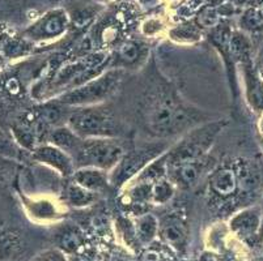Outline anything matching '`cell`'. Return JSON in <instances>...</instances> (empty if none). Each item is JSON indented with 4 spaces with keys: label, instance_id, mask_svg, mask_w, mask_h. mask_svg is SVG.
<instances>
[{
    "label": "cell",
    "instance_id": "cell-24",
    "mask_svg": "<svg viewBox=\"0 0 263 261\" xmlns=\"http://www.w3.org/2000/svg\"><path fill=\"white\" fill-rule=\"evenodd\" d=\"M30 261H66L63 253L58 250H46L38 253Z\"/></svg>",
    "mask_w": 263,
    "mask_h": 261
},
{
    "label": "cell",
    "instance_id": "cell-10",
    "mask_svg": "<svg viewBox=\"0 0 263 261\" xmlns=\"http://www.w3.org/2000/svg\"><path fill=\"white\" fill-rule=\"evenodd\" d=\"M168 167L174 184L182 188H191L195 186L202 174L200 161H186L181 164L169 165Z\"/></svg>",
    "mask_w": 263,
    "mask_h": 261
},
{
    "label": "cell",
    "instance_id": "cell-19",
    "mask_svg": "<svg viewBox=\"0 0 263 261\" xmlns=\"http://www.w3.org/2000/svg\"><path fill=\"white\" fill-rule=\"evenodd\" d=\"M21 239L13 233L0 234V255L3 257H11L20 251Z\"/></svg>",
    "mask_w": 263,
    "mask_h": 261
},
{
    "label": "cell",
    "instance_id": "cell-18",
    "mask_svg": "<svg viewBox=\"0 0 263 261\" xmlns=\"http://www.w3.org/2000/svg\"><path fill=\"white\" fill-rule=\"evenodd\" d=\"M174 195V187L172 182L159 179L152 184L151 191V201L155 204H166Z\"/></svg>",
    "mask_w": 263,
    "mask_h": 261
},
{
    "label": "cell",
    "instance_id": "cell-26",
    "mask_svg": "<svg viewBox=\"0 0 263 261\" xmlns=\"http://www.w3.org/2000/svg\"><path fill=\"white\" fill-rule=\"evenodd\" d=\"M143 2H145V3H151L152 0H143Z\"/></svg>",
    "mask_w": 263,
    "mask_h": 261
},
{
    "label": "cell",
    "instance_id": "cell-4",
    "mask_svg": "<svg viewBox=\"0 0 263 261\" xmlns=\"http://www.w3.org/2000/svg\"><path fill=\"white\" fill-rule=\"evenodd\" d=\"M122 81V72L119 69H110L97 78L88 81L84 85L66 93L59 102L66 106H95L102 104L118 89Z\"/></svg>",
    "mask_w": 263,
    "mask_h": 261
},
{
    "label": "cell",
    "instance_id": "cell-5",
    "mask_svg": "<svg viewBox=\"0 0 263 261\" xmlns=\"http://www.w3.org/2000/svg\"><path fill=\"white\" fill-rule=\"evenodd\" d=\"M223 128L221 121L205 123L189 131V135L172 150H169L166 164L176 165L186 161H199L207 150L212 147L217 135Z\"/></svg>",
    "mask_w": 263,
    "mask_h": 261
},
{
    "label": "cell",
    "instance_id": "cell-25",
    "mask_svg": "<svg viewBox=\"0 0 263 261\" xmlns=\"http://www.w3.org/2000/svg\"><path fill=\"white\" fill-rule=\"evenodd\" d=\"M173 37H177L178 39L181 41H193L195 39V38H198V34L195 32H194V29L191 30L190 28H187V32H182L181 29H177L176 32L173 33Z\"/></svg>",
    "mask_w": 263,
    "mask_h": 261
},
{
    "label": "cell",
    "instance_id": "cell-8",
    "mask_svg": "<svg viewBox=\"0 0 263 261\" xmlns=\"http://www.w3.org/2000/svg\"><path fill=\"white\" fill-rule=\"evenodd\" d=\"M67 28H68V17L66 12L54 11L33 25L28 30V35L35 41L52 39L63 34Z\"/></svg>",
    "mask_w": 263,
    "mask_h": 261
},
{
    "label": "cell",
    "instance_id": "cell-13",
    "mask_svg": "<svg viewBox=\"0 0 263 261\" xmlns=\"http://www.w3.org/2000/svg\"><path fill=\"white\" fill-rule=\"evenodd\" d=\"M81 140H83V137H80L78 133L73 132L72 129L67 126V124L66 126L57 127L51 132V136H50V143L54 144L55 147L63 149L71 157H72L73 152L78 149Z\"/></svg>",
    "mask_w": 263,
    "mask_h": 261
},
{
    "label": "cell",
    "instance_id": "cell-20",
    "mask_svg": "<svg viewBox=\"0 0 263 261\" xmlns=\"http://www.w3.org/2000/svg\"><path fill=\"white\" fill-rule=\"evenodd\" d=\"M18 148L16 143L0 128V158L16 159L18 157Z\"/></svg>",
    "mask_w": 263,
    "mask_h": 261
},
{
    "label": "cell",
    "instance_id": "cell-16",
    "mask_svg": "<svg viewBox=\"0 0 263 261\" xmlns=\"http://www.w3.org/2000/svg\"><path fill=\"white\" fill-rule=\"evenodd\" d=\"M232 229L241 235L252 234L258 226V214L253 210H245L232 219Z\"/></svg>",
    "mask_w": 263,
    "mask_h": 261
},
{
    "label": "cell",
    "instance_id": "cell-2",
    "mask_svg": "<svg viewBox=\"0 0 263 261\" xmlns=\"http://www.w3.org/2000/svg\"><path fill=\"white\" fill-rule=\"evenodd\" d=\"M67 126L83 138H117L122 133L121 122L111 110L101 105L79 107L67 118Z\"/></svg>",
    "mask_w": 263,
    "mask_h": 261
},
{
    "label": "cell",
    "instance_id": "cell-12",
    "mask_svg": "<svg viewBox=\"0 0 263 261\" xmlns=\"http://www.w3.org/2000/svg\"><path fill=\"white\" fill-rule=\"evenodd\" d=\"M97 195L99 193L87 190L73 180L64 190V200H66L67 204L72 205L75 208H85L95 204L96 200H97Z\"/></svg>",
    "mask_w": 263,
    "mask_h": 261
},
{
    "label": "cell",
    "instance_id": "cell-15",
    "mask_svg": "<svg viewBox=\"0 0 263 261\" xmlns=\"http://www.w3.org/2000/svg\"><path fill=\"white\" fill-rule=\"evenodd\" d=\"M143 59V47L136 42H127L118 51V59L117 64L121 67L136 66Z\"/></svg>",
    "mask_w": 263,
    "mask_h": 261
},
{
    "label": "cell",
    "instance_id": "cell-6",
    "mask_svg": "<svg viewBox=\"0 0 263 261\" xmlns=\"http://www.w3.org/2000/svg\"><path fill=\"white\" fill-rule=\"evenodd\" d=\"M166 149L168 145L165 143H149L126 152L121 162L110 171V184L114 187L123 186L145 167L154 164L157 158L164 155Z\"/></svg>",
    "mask_w": 263,
    "mask_h": 261
},
{
    "label": "cell",
    "instance_id": "cell-7",
    "mask_svg": "<svg viewBox=\"0 0 263 261\" xmlns=\"http://www.w3.org/2000/svg\"><path fill=\"white\" fill-rule=\"evenodd\" d=\"M33 155L38 162L55 170L64 178L72 176L76 170L73 158L68 153L64 152L63 149L55 147L51 143L38 145L37 148L33 149Z\"/></svg>",
    "mask_w": 263,
    "mask_h": 261
},
{
    "label": "cell",
    "instance_id": "cell-14",
    "mask_svg": "<svg viewBox=\"0 0 263 261\" xmlns=\"http://www.w3.org/2000/svg\"><path fill=\"white\" fill-rule=\"evenodd\" d=\"M161 235L168 243L179 246L186 238L185 225L176 218L166 219L161 226Z\"/></svg>",
    "mask_w": 263,
    "mask_h": 261
},
{
    "label": "cell",
    "instance_id": "cell-1",
    "mask_svg": "<svg viewBox=\"0 0 263 261\" xmlns=\"http://www.w3.org/2000/svg\"><path fill=\"white\" fill-rule=\"evenodd\" d=\"M205 121L204 112L186 105L171 93H162L148 105L144 122L149 132L159 137L178 135Z\"/></svg>",
    "mask_w": 263,
    "mask_h": 261
},
{
    "label": "cell",
    "instance_id": "cell-23",
    "mask_svg": "<svg viewBox=\"0 0 263 261\" xmlns=\"http://www.w3.org/2000/svg\"><path fill=\"white\" fill-rule=\"evenodd\" d=\"M198 23L204 28H211L215 24L217 23V13L215 9L212 8H205L203 9L202 13L198 17Z\"/></svg>",
    "mask_w": 263,
    "mask_h": 261
},
{
    "label": "cell",
    "instance_id": "cell-17",
    "mask_svg": "<svg viewBox=\"0 0 263 261\" xmlns=\"http://www.w3.org/2000/svg\"><path fill=\"white\" fill-rule=\"evenodd\" d=\"M157 230H159V222L155 215L144 214L136 221V234L140 240L145 242V243L155 238Z\"/></svg>",
    "mask_w": 263,
    "mask_h": 261
},
{
    "label": "cell",
    "instance_id": "cell-9",
    "mask_svg": "<svg viewBox=\"0 0 263 261\" xmlns=\"http://www.w3.org/2000/svg\"><path fill=\"white\" fill-rule=\"evenodd\" d=\"M109 174L110 172L96 167H79L73 172L72 180L92 192L101 193L111 186Z\"/></svg>",
    "mask_w": 263,
    "mask_h": 261
},
{
    "label": "cell",
    "instance_id": "cell-22",
    "mask_svg": "<svg viewBox=\"0 0 263 261\" xmlns=\"http://www.w3.org/2000/svg\"><path fill=\"white\" fill-rule=\"evenodd\" d=\"M33 208V214L35 215H41V217H51L52 214H55V207L52 205V203L46 200H40V201H34L32 205Z\"/></svg>",
    "mask_w": 263,
    "mask_h": 261
},
{
    "label": "cell",
    "instance_id": "cell-11",
    "mask_svg": "<svg viewBox=\"0 0 263 261\" xmlns=\"http://www.w3.org/2000/svg\"><path fill=\"white\" fill-rule=\"evenodd\" d=\"M210 186L217 196L228 197L237 190L238 178L232 169H220L211 176Z\"/></svg>",
    "mask_w": 263,
    "mask_h": 261
},
{
    "label": "cell",
    "instance_id": "cell-3",
    "mask_svg": "<svg viewBox=\"0 0 263 261\" xmlns=\"http://www.w3.org/2000/svg\"><path fill=\"white\" fill-rule=\"evenodd\" d=\"M124 150L121 141L113 137L83 138L72 158L76 169L96 167L110 172L123 158Z\"/></svg>",
    "mask_w": 263,
    "mask_h": 261
},
{
    "label": "cell",
    "instance_id": "cell-21",
    "mask_svg": "<svg viewBox=\"0 0 263 261\" xmlns=\"http://www.w3.org/2000/svg\"><path fill=\"white\" fill-rule=\"evenodd\" d=\"M61 244L64 250L75 251L76 248L81 244V236L79 235L76 231H73V230H71V231H66V233L62 235Z\"/></svg>",
    "mask_w": 263,
    "mask_h": 261
}]
</instances>
